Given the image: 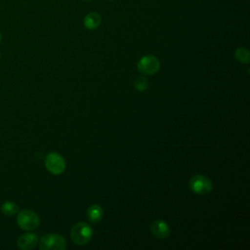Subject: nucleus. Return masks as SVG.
Masks as SVG:
<instances>
[{
	"label": "nucleus",
	"mask_w": 250,
	"mask_h": 250,
	"mask_svg": "<svg viewBox=\"0 0 250 250\" xmlns=\"http://www.w3.org/2000/svg\"><path fill=\"white\" fill-rule=\"evenodd\" d=\"M93 236V229L90 225L79 222L75 224L70 229V238L72 242L76 245H85L87 244Z\"/></svg>",
	"instance_id": "nucleus-1"
},
{
	"label": "nucleus",
	"mask_w": 250,
	"mask_h": 250,
	"mask_svg": "<svg viewBox=\"0 0 250 250\" xmlns=\"http://www.w3.org/2000/svg\"><path fill=\"white\" fill-rule=\"evenodd\" d=\"M17 224L23 230H32L39 226L40 219L34 211L24 209L19 212L17 217Z\"/></svg>",
	"instance_id": "nucleus-2"
},
{
	"label": "nucleus",
	"mask_w": 250,
	"mask_h": 250,
	"mask_svg": "<svg viewBox=\"0 0 250 250\" xmlns=\"http://www.w3.org/2000/svg\"><path fill=\"white\" fill-rule=\"evenodd\" d=\"M39 247L41 250H64L65 239L58 233H48L41 237Z\"/></svg>",
	"instance_id": "nucleus-3"
},
{
	"label": "nucleus",
	"mask_w": 250,
	"mask_h": 250,
	"mask_svg": "<svg viewBox=\"0 0 250 250\" xmlns=\"http://www.w3.org/2000/svg\"><path fill=\"white\" fill-rule=\"evenodd\" d=\"M189 188L196 194L205 195L208 194L212 188L213 184L211 180L203 175H195L189 180Z\"/></svg>",
	"instance_id": "nucleus-4"
},
{
	"label": "nucleus",
	"mask_w": 250,
	"mask_h": 250,
	"mask_svg": "<svg viewBox=\"0 0 250 250\" xmlns=\"http://www.w3.org/2000/svg\"><path fill=\"white\" fill-rule=\"evenodd\" d=\"M45 167L54 175H60L65 170V161L58 152H50L45 157Z\"/></svg>",
	"instance_id": "nucleus-5"
},
{
	"label": "nucleus",
	"mask_w": 250,
	"mask_h": 250,
	"mask_svg": "<svg viewBox=\"0 0 250 250\" xmlns=\"http://www.w3.org/2000/svg\"><path fill=\"white\" fill-rule=\"evenodd\" d=\"M137 66L141 73L146 75H152L159 70L160 62L155 56L146 55L139 60Z\"/></svg>",
	"instance_id": "nucleus-6"
},
{
	"label": "nucleus",
	"mask_w": 250,
	"mask_h": 250,
	"mask_svg": "<svg viewBox=\"0 0 250 250\" xmlns=\"http://www.w3.org/2000/svg\"><path fill=\"white\" fill-rule=\"evenodd\" d=\"M151 233L160 239L166 238L170 235V227L163 220H155L150 226Z\"/></svg>",
	"instance_id": "nucleus-7"
},
{
	"label": "nucleus",
	"mask_w": 250,
	"mask_h": 250,
	"mask_svg": "<svg viewBox=\"0 0 250 250\" xmlns=\"http://www.w3.org/2000/svg\"><path fill=\"white\" fill-rule=\"evenodd\" d=\"M38 243V237L35 233L26 232L21 234L17 241L18 247L22 250H31L33 249Z\"/></svg>",
	"instance_id": "nucleus-8"
},
{
	"label": "nucleus",
	"mask_w": 250,
	"mask_h": 250,
	"mask_svg": "<svg viewBox=\"0 0 250 250\" xmlns=\"http://www.w3.org/2000/svg\"><path fill=\"white\" fill-rule=\"evenodd\" d=\"M104 216V210L103 208L98 204L91 205L87 211H86V217L89 220V222L96 224L99 223Z\"/></svg>",
	"instance_id": "nucleus-9"
},
{
	"label": "nucleus",
	"mask_w": 250,
	"mask_h": 250,
	"mask_svg": "<svg viewBox=\"0 0 250 250\" xmlns=\"http://www.w3.org/2000/svg\"><path fill=\"white\" fill-rule=\"evenodd\" d=\"M102 22V17L96 13L91 12L87 14L83 20V24L87 29H96Z\"/></svg>",
	"instance_id": "nucleus-10"
},
{
	"label": "nucleus",
	"mask_w": 250,
	"mask_h": 250,
	"mask_svg": "<svg viewBox=\"0 0 250 250\" xmlns=\"http://www.w3.org/2000/svg\"><path fill=\"white\" fill-rule=\"evenodd\" d=\"M1 212L7 216H13L19 212V207L13 201H5L1 205Z\"/></svg>",
	"instance_id": "nucleus-11"
},
{
	"label": "nucleus",
	"mask_w": 250,
	"mask_h": 250,
	"mask_svg": "<svg viewBox=\"0 0 250 250\" xmlns=\"http://www.w3.org/2000/svg\"><path fill=\"white\" fill-rule=\"evenodd\" d=\"M234 56L236 58V60L242 63H248L249 62V59H250V53L249 51L244 48V47H239L235 50Z\"/></svg>",
	"instance_id": "nucleus-12"
},
{
	"label": "nucleus",
	"mask_w": 250,
	"mask_h": 250,
	"mask_svg": "<svg viewBox=\"0 0 250 250\" xmlns=\"http://www.w3.org/2000/svg\"><path fill=\"white\" fill-rule=\"evenodd\" d=\"M134 87L140 91V92H143V91H146L148 87V83H147V80L145 76H140V77H137L134 81Z\"/></svg>",
	"instance_id": "nucleus-13"
},
{
	"label": "nucleus",
	"mask_w": 250,
	"mask_h": 250,
	"mask_svg": "<svg viewBox=\"0 0 250 250\" xmlns=\"http://www.w3.org/2000/svg\"><path fill=\"white\" fill-rule=\"evenodd\" d=\"M1 39H2V36H1V33H0V43H1Z\"/></svg>",
	"instance_id": "nucleus-14"
},
{
	"label": "nucleus",
	"mask_w": 250,
	"mask_h": 250,
	"mask_svg": "<svg viewBox=\"0 0 250 250\" xmlns=\"http://www.w3.org/2000/svg\"><path fill=\"white\" fill-rule=\"evenodd\" d=\"M84 1H90V0H84Z\"/></svg>",
	"instance_id": "nucleus-15"
},
{
	"label": "nucleus",
	"mask_w": 250,
	"mask_h": 250,
	"mask_svg": "<svg viewBox=\"0 0 250 250\" xmlns=\"http://www.w3.org/2000/svg\"><path fill=\"white\" fill-rule=\"evenodd\" d=\"M107 1H111V0H107Z\"/></svg>",
	"instance_id": "nucleus-16"
}]
</instances>
